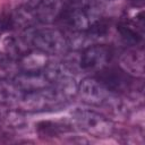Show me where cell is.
I'll return each mask as SVG.
<instances>
[{
    "label": "cell",
    "mask_w": 145,
    "mask_h": 145,
    "mask_svg": "<svg viewBox=\"0 0 145 145\" xmlns=\"http://www.w3.org/2000/svg\"><path fill=\"white\" fill-rule=\"evenodd\" d=\"M72 119L83 131L94 137H110L114 131L113 123L94 110L77 109L72 113Z\"/></svg>",
    "instance_id": "obj_4"
},
{
    "label": "cell",
    "mask_w": 145,
    "mask_h": 145,
    "mask_svg": "<svg viewBox=\"0 0 145 145\" xmlns=\"http://www.w3.org/2000/svg\"><path fill=\"white\" fill-rule=\"evenodd\" d=\"M95 78L114 94H127L135 87V79L120 67H104L96 71Z\"/></svg>",
    "instance_id": "obj_5"
},
{
    "label": "cell",
    "mask_w": 145,
    "mask_h": 145,
    "mask_svg": "<svg viewBox=\"0 0 145 145\" xmlns=\"http://www.w3.org/2000/svg\"><path fill=\"white\" fill-rule=\"evenodd\" d=\"M28 45H33L36 51L45 54H63L69 45L65 34L57 28H32L24 37Z\"/></svg>",
    "instance_id": "obj_1"
},
{
    "label": "cell",
    "mask_w": 145,
    "mask_h": 145,
    "mask_svg": "<svg viewBox=\"0 0 145 145\" xmlns=\"http://www.w3.org/2000/svg\"><path fill=\"white\" fill-rule=\"evenodd\" d=\"M112 54V50L108 45H88L82 51L79 58V66L84 70H91L96 72L103 69L104 67L109 66Z\"/></svg>",
    "instance_id": "obj_6"
},
{
    "label": "cell",
    "mask_w": 145,
    "mask_h": 145,
    "mask_svg": "<svg viewBox=\"0 0 145 145\" xmlns=\"http://www.w3.org/2000/svg\"><path fill=\"white\" fill-rule=\"evenodd\" d=\"M14 19L11 12H1L0 14V33L14 28Z\"/></svg>",
    "instance_id": "obj_10"
},
{
    "label": "cell",
    "mask_w": 145,
    "mask_h": 145,
    "mask_svg": "<svg viewBox=\"0 0 145 145\" xmlns=\"http://www.w3.org/2000/svg\"><path fill=\"white\" fill-rule=\"evenodd\" d=\"M117 29L121 36V39L131 45L138 44L143 40V34L137 29V26L135 23L130 22H121L118 26Z\"/></svg>",
    "instance_id": "obj_8"
},
{
    "label": "cell",
    "mask_w": 145,
    "mask_h": 145,
    "mask_svg": "<svg viewBox=\"0 0 145 145\" xmlns=\"http://www.w3.org/2000/svg\"><path fill=\"white\" fill-rule=\"evenodd\" d=\"M120 68L130 76L142 77L144 75V54L142 50H130L120 58Z\"/></svg>",
    "instance_id": "obj_7"
},
{
    "label": "cell",
    "mask_w": 145,
    "mask_h": 145,
    "mask_svg": "<svg viewBox=\"0 0 145 145\" xmlns=\"http://www.w3.org/2000/svg\"><path fill=\"white\" fill-rule=\"evenodd\" d=\"M131 2L134 3V6H138V7H142L144 5V0H131Z\"/></svg>",
    "instance_id": "obj_11"
},
{
    "label": "cell",
    "mask_w": 145,
    "mask_h": 145,
    "mask_svg": "<svg viewBox=\"0 0 145 145\" xmlns=\"http://www.w3.org/2000/svg\"><path fill=\"white\" fill-rule=\"evenodd\" d=\"M61 130H62V126L51 121H42L37 125V131L40 136H43V137L59 136Z\"/></svg>",
    "instance_id": "obj_9"
},
{
    "label": "cell",
    "mask_w": 145,
    "mask_h": 145,
    "mask_svg": "<svg viewBox=\"0 0 145 145\" xmlns=\"http://www.w3.org/2000/svg\"><path fill=\"white\" fill-rule=\"evenodd\" d=\"M77 94L82 100L94 106H105V108H118L119 97L118 94L110 92L105 88L95 77H86L78 85Z\"/></svg>",
    "instance_id": "obj_3"
},
{
    "label": "cell",
    "mask_w": 145,
    "mask_h": 145,
    "mask_svg": "<svg viewBox=\"0 0 145 145\" xmlns=\"http://www.w3.org/2000/svg\"><path fill=\"white\" fill-rule=\"evenodd\" d=\"M19 100L28 111H52L62 108L68 102L52 85L36 91L24 92Z\"/></svg>",
    "instance_id": "obj_2"
}]
</instances>
